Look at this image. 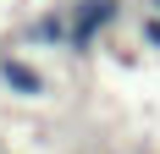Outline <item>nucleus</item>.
Returning <instances> with one entry per match:
<instances>
[{
    "instance_id": "7ed1b4c3",
    "label": "nucleus",
    "mask_w": 160,
    "mask_h": 154,
    "mask_svg": "<svg viewBox=\"0 0 160 154\" xmlns=\"http://www.w3.org/2000/svg\"><path fill=\"white\" fill-rule=\"evenodd\" d=\"M28 39H33V44H44V50H55V44H72V17H61V11L33 17V22H28Z\"/></svg>"
},
{
    "instance_id": "f257e3e1",
    "label": "nucleus",
    "mask_w": 160,
    "mask_h": 154,
    "mask_svg": "<svg viewBox=\"0 0 160 154\" xmlns=\"http://www.w3.org/2000/svg\"><path fill=\"white\" fill-rule=\"evenodd\" d=\"M116 17H122V0H78V11H72V50H88Z\"/></svg>"
},
{
    "instance_id": "39448f33",
    "label": "nucleus",
    "mask_w": 160,
    "mask_h": 154,
    "mask_svg": "<svg viewBox=\"0 0 160 154\" xmlns=\"http://www.w3.org/2000/svg\"><path fill=\"white\" fill-rule=\"evenodd\" d=\"M155 17H160V0H155Z\"/></svg>"
},
{
    "instance_id": "20e7f679",
    "label": "nucleus",
    "mask_w": 160,
    "mask_h": 154,
    "mask_svg": "<svg viewBox=\"0 0 160 154\" xmlns=\"http://www.w3.org/2000/svg\"><path fill=\"white\" fill-rule=\"evenodd\" d=\"M138 39H144L149 50H160V17L149 11V17H138Z\"/></svg>"
},
{
    "instance_id": "f03ea898",
    "label": "nucleus",
    "mask_w": 160,
    "mask_h": 154,
    "mask_svg": "<svg viewBox=\"0 0 160 154\" xmlns=\"http://www.w3.org/2000/svg\"><path fill=\"white\" fill-rule=\"evenodd\" d=\"M0 83H6V88L17 94V99H44V72H33L28 61H17V55H6V61H0Z\"/></svg>"
}]
</instances>
